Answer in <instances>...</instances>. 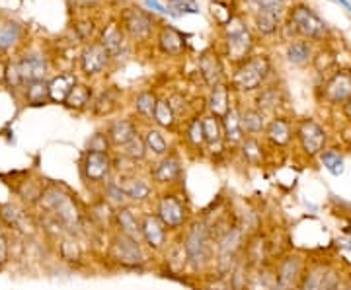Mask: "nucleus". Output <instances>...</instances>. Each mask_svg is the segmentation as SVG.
<instances>
[{
    "instance_id": "1",
    "label": "nucleus",
    "mask_w": 351,
    "mask_h": 290,
    "mask_svg": "<svg viewBox=\"0 0 351 290\" xmlns=\"http://www.w3.org/2000/svg\"><path fill=\"white\" fill-rule=\"evenodd\" d=\"M180 234L188 257V275L197 278L209 275L213 271L215 240L207 220L201 215H195Z\"/></svg>"
},
{
    "instance_id": "2",
    "label": "nucleus",
    "mask_w": 351,
    "mask_h": 290,
    "mask_svg": "<svg viewBox=\"0 0 351 290\" xmlns=\"http://www.w3.org/2000/svg\"><path fill=\"white\" fill-rule=\"evenodd\" d=\"M151 209L162 220V224L172 236L180 234L195 216L193 209H191V201L184 193V185L156 191L151 202Z\"/></svg>"
},
{
    "instance_id": "3",
    "label": "nucleus",
    "mask_w": 351,
    "mask_h": 290,
    "mask_svg": "<svg viewBox=\"0 0 351 290\" xmlns=\"http://www.w3.org/2000/svg\"><path fill=\"white\" fill-rule=\"evenodd\" d=\"M154 257L141 240L129 238L123 234L112 232L108 236L106 246V259L115 269L123 271H147L151 267V259Z\"/></svg>"
},
{
    "instance_id": "4",
    "label": "nucleus",
    "mask_w": 351,
    "mask_h": 290,
    "mask_svg": "<svg viewBox=\"0 0 351 290\" xmlns=\"http://www.w3.org/2000/svg\"><path fill=\"white\" fill-rule=\"evenodd\" d=\"M246 234L242 232L239 222L230 224L223 230L221 234H217L215 240V261H213V275L219 277H228L240 261H242V253L246 246ZM209 273V275H211Z\"/></svg>"
},
{
    "instance_id": "5",
    "label": "nucleus",
    "mask_w": 351,
    "mask_h": 290,
    "mask_svg": "<svg viewBox=\"0 0 351 290\" xmlns=\"http://www.w3.org/2000/svg\"><path fill=\"white\" fill-rule=\"evenodd\" d=\"M39 202L55 218V222L61 224L64 230L75 232L78 228H82L84 216L80 213V207L73 199V195H69L66 191L51 185L47 189H43V195H41Z\"/></svg>"
},
{
    "instance_id": "6",
    "label": "nucleus",
    "mask_w": 351,
    "mask_h": 290,
    "mask_svg": "<svg viewBox=\"0 0 351 290\" xmlns=\"http://www.w3.org/2000/svg\"><path fill=\"white\" fill-rule=\"evenodd\" d=\"M271 76V61L267 55H252L240 63L230 76V88L239 94H254L262 90Z\"/></svg>"
},
{
    "instance_id": "7",
    "label": "nucleus",
    "mask_w": 351,
    "mask_h": 290,
    "mask_svg": "<svg viewBox=\"0 0 351 290\" xmlns=\"http://www.w3.org/2000/svg\"><path fill=\"white\" fill-rule=\"evenodd\" d=\"M80 176L88 189L100 193L101 187L115 176L112 152L86 150L80 160Z\"/></svg>"
},
{
    "instance_id": "8",
    "label": "nucleus",
    "mask_w": 351,
    "mask_h": 290,
    "mask_svg": "<svg viewBox=\"0 0 351 290\" xmlns=\"http://www.w3.org/2000/svg\"><path fill=\"white\" fill-rule=\"evenodd\" d=\"M271 267L276 275V287L283 290H297L308 267V257L299 250H289L281 257H277Z\"/></svg>"
},
{
    "instance_id": "9",
    "label": "nucleus",
    "mask_w": 351,
    "mask_h": 290,
    "mask_svg": "<svg viewBox=\"0 0 351 290\" xmlns=\"http://www.w3.org/2000/svg\"><path fill=\"white\" fill-rule=\"evenodd\" d=\"M147 174L151 177L152 185L158 189H172L182 185V177H184V160L180 156V152L174 148L168 152L162 158H156L147 170Z\"/></svg>"
},
{
    "instance_id": "10",
    "label": "nucleus",
    "mask_w": 351,
    "mask_h": 290,
    "mask_svg": "<svg viewBox=\"0 0 351 290\" xmlns=\"http://www.w3.org/2000/svg\"><path fill=\"white\" fill-rule=\"evenodd\" d=\"M252 47H254V41H252L250 29L246 27V24L240 18H230V22L225 27L226 59L234 66H239L246 59H250Z\"/></svg>"
},
{
    "instance_id": "11",
    "label": "nucleus",
    "mask_w": 351,
    "mask_h": 290,
    "mask_svg": "<svg viewBox=\"0 0 351 290\" xmlns=\"http://www.w3.org/2000/svg\"><path fill=\"white\" fill-rule=\"evenodd\" d=\"M141 241L156 257H162V253L168 250L172 241V234L166 230L162 220L152 209L141 211Z\"/></svg>"
},
{
    "instance_id": "12",
    "label": "nucleus",
    "mask_w": 351,
    "mask_h": 290,
    "mask_svg": "<svg viewBox=\"0 0 351 290\" xmlns=\"http://www.w3.org/2000/svg\"><path fill=\"white\" fill-rule=\"evenodd\" d=\"M295 139L299 140V146L304 156L308 158H318L322 152L326 150L328 135L324 127L314 119H301L295 127Z\"/></svg>"
},
{
    "instance_id": "13",
    "label": "nucleus",
    "mask_w": 351,
    "mask_h": 290,
    "mask_svg": "<svg viewBox=\"0 0 351 290\" xmlns=\"http://www.w3.org/2000/svg\"><path fill=\"white\" fill-rule=\"evenodd\" d=\"M117 179H119L121 187L125 191L127 202H129V205H135L138 209L149 207L152 202V199H154V195H156V187L152 185L149 174L143 176L141 172H137V174L117 176Z\"/></svg>"
},
{
    "instance_id": "14",
    "label": "nucleus",
    "mask_w": 351,
    "mask_h": 290,
    "mask_svg": "<svg viewBox=\"0 0 351 290\" xmlns=\"http://www.w3.org/2000/svg\"><path fill=\"white\" fill-rule=\"evenodd\" d=\"M287 25L293 29V34L311 39L320 38V36H324V31H326L324 22H322L308 6H304V4H297V6H293V8L289 10Z\"/></svg>"
},
{
    "instance_id": "15",
    "label": "nucleus",
    "mask_w": 351,
    "mask_h": 290,
    "mask_svg": "<svg viewBox=\"0 0 351 290\" xmlns=\"http://www.w3.org/2000/svg\"><path fill=\"white\" fill-rule=\"evenodd\" d=\"M242 259L246 261V265L250 267V269L274 265V259H271V246H269V236H267V232L258 230V232H254V234H250V236L246 238V246H244Z\"/></svg>"
},
{
    "instance_id": "16",
    "label": "nucleus",
    "mask_w": 351,
    "mask_h": 290,
    "mask_svg": "<svg viewBox=\"0 0 351 290\" xmlns=\"http://www.w3.org/2000/svg\"><path fill=\"white\" fill-rule=\"evenodd\" d=\"M152 25H154V20L145 10L125 8L121 12V27L127 36L135 41H145V39L151 38Z\"/></svg>"
},
{
    "instance_id": "17",
    "label": "nucleus",
    "mask_w": 351,
    "mask_h": 290,
    "mask_svg": "<svg viewBox=\"0 0 351 290\" xmlns=\"http://www.w3.org/2000/svg\"><path fill=\"white\" fill-rule=\"evenodd\" d=\"M201 121H203V133H205V152L209 156H213V160H217L219 156L225 154V150H228L225 142V133H223V123L219 117L211 114L201 115Z\"/></svg>"
},
{
    "instance_id": "18",
    "label": "nucleus",
    "mask_w": 351,
    "mask_h": 290,
    "mask_svg": "<svg viewBox=\"0 0 351 290\" xmlns=\"http://www.w3.org/2000/svg\"><path fill=\"white\" fill-rule=\"evenodd\" d=\"M351 98V70H338L324 82L322 88V100L338 105L346 103Z\"/></svg>"
},
{
    "instance_id": "19",
    "label": "nucleus",
    "mask_w": 351,
    "mask_h": 290,
    "mask_svg": "<svg viewBox=\"0 0 351 290\" xmlns=\"http://www.w3.org/2000/svg\"><path fill=\"white\" fill-rule=\"evenodd\" d=\"M113 232L141 240V211H138V207L129 205V202L117 207L115 220H113Z\"/></svg>"
},
{
    "instance_id": "20",
    "label": "nucleus",
    "mask_w": 351,
    "mask_h": 290,
    "mask_svg": "<svg viewBox=\"0 0 351 290\" xmlns=\"http://www.w3.org/2000/svg\"><path fill=\"white\" fill-rule=\"evenodd\" d=\"M110 61H112V57H110V53L106 51V47L101 45L100 41L90 43L80 55V68L86 76H96L106 70Z\"/></svg>"
},
{
    "instance_id": "21",
    "label": "nucleus",
    "mask_w": 351,
    "mask_h": 290,
    "mask_svg": "<svg viewBox=\"0 0 351 290\" xmlns=\"http://www.w3.org/2000/svg\"><path fill=\"white\" fill-rule=\"evenodd\" d=\"M263 139L276 148H285L291 144V140L295 139V127L287 117L276 115L274 119L267 121V127L263 131Z\"/></svg>"
},
{
    "instance_id": "22",
    "label": "nucleus",
    "mask_w": 351,
    "mask_h": 290,
    "mask_svg": "<svg viewBox=\"0 0 351 290\" xmlns=\"http://www.w3.org/2000/svg\"><path fill=\"white\" fill-rule=\"evenodd\" d=\"M106 135L112 142V146L115 150L123 148L127 142L131 139H135L138 135V125L129 119V117H121V119H112L108 127H106Z\"/></svg>"
},
{
    "instance_id": "23",
    "label": "nucleus",
    "mask_w": 351,
    "mask_h": 290,
    "mask_svg": "<svg viewBox=\"0 0 351 290\" xmlns=\"http://www.w3.org/2000/svg\"><path fill=\"white\" fill-rule=\"evenodd\" d=\"M88 216H90V222L98 228L100 232H106L108 236L112 234L113 220H115V207L110 201H106L100 193H98V197L90 205Z\"/></svg>"
},
{
    "instance_id": "24",
    "label": "nucleus",
    "mask_w": 351,
    "mask_h": 290,
    "mask_svg": "<svg viewBox=\"0 0 351 290\" xmlns=\"http://www.w3.org/2000/svg\"><path fill=\"white\" fill-rule=\"evenodd\" d=\"M221 123H223L226 146L232 150H239L240 142L246 139V133L242 129V119H240V105L232 103V107L226 111L225 117H221Z\"/></svg>"
},
{
    "instance_id": "25",
    "label": "nucleus",
    "mask_w": 351,
    "mask_h": 290,
    "mask_svg": "<svg viewBox=\"0 0 351 290\" xmlns=\"http://www.w3.org/2000/svg\"><path fill=\"white\" fill-rule=\"evenodd\" d=\"M100 43L106 47V51L110 53L112 59H119V57H125L127 51H129V43L125 39V31L123 27L119 24H112L106 25V29L101 31V39Z\"/></svg>"
},
{
    "instance_id": "26",
    "label": "nucleus",
    "mask_w": 351,
    "mask_h": 290,
    "mask_svg": "<svg viewBox=\"0 0 351 290\" xmlns=\"http://www.w3.org/2000/svg\"><path fill=\"white\" fill-rule=\"evenodd\" d=\"M332 267L330 259H308V267L304 271V275L301 278V285L297 290H320L322 287V280L326 277L328 269Z\"/></svg>"
},
{
    "instance_id": "27",
    "label": "nucleus",
    "mask_w": 351,
    "mask_h": 290,
    "mask_svg": "<svg viewBox=\"0 0 351 290\" xmlns=\"http://www.w3.org/2000/svg\"><path fill=\"white\" fill-rule=\"evenodd\" d=\"M283 90L279 88L277 84H265L262 90L256 92V98H254V105L263 111V114H276L277 109L283 105Z\"/></svg>"
},
{
    "instance_id": "28",
    "label": "nucleus",
    "mask_w": 351,
    "mask_h": 290,
    "mask_svg": "<svg viewBox=\"0 0 351 290\" xmlns=\"http://www.w3.org/2000/svg\"><path fill=\"white\" fill-rule=\"evenodd\" d=\"M199 75L203 78V82L209 86V88H215L217 84H223V64L219 61L217 53H203L199 57Z\"/></svg>"
},
{
    "instance_id": "29",
    "label": "nucleus",
    "mask_w": 351,
    "mask_h": 290,
    "mask_svg": "<svg viewBox=\"0 0 351 290\" xmlns=\"http://www.w3.org/2000/svg\"><path fill=\"white\" fill-rule=\"evenodd\" d=\"M230 92L232 88L228 84H217L215 88L209 90V96H207V114L215 115V117H225V114L232 107V101H230Z\"/></svg>"
},
{
    "instance_id": "30",
    "label": "nucleus",
    "mask_w": 351,
    "mask_h": 290,
    "mask_svg": "<svg viewBox=\"0 0 351 290\" xmlns=\"http://www.w3.org/2000/svg\"><path fill=\"white\" fill-rule=\"evenodd\" d=\"M18 66H20V75L24 78V84L39 82V80H43V76L47 72L45 57L39 55V53H29V55H25L24 59L18 63Z\"/></svg>"
},
{
    "instance_id": "31",
    "label": "nucleus",
    "mask_w": 351,
    "mask_h": 290,
    "mask_svg": "<svg viewBox=\"0 0 351 290\" xmlns=\"http://www.w3.org/2000/svg\"><path fill=\"white\" fill-rule=\"evenodd\" d=\"M239 154L242 158V162L254 168H260L265 164V158H267V152L263 142L258 137H246V139L240 142Z\"/></svg>"
},
{
    "instance_id": "32",
    "label": "nucleus",
    "mask_w": 351,
    "mask_h": 290,
    "mask_svg": "<svg viewBox=\"0 0 351 290\" xmlns=\"http://www.w3.org/2000/svg\"><path fill=\"white\" fill-rule=\"evenodd\" d=\"M158 47L162 53L166 55H170V57H178V55H182L184 49H186V39L184 36L174 29V27H170V25H162L160 27V31H158Z\"/></svg>"
},
{
    "instance_id": "33",
    "label": "nucleus",
    "mask_w": 351,
    "mask_h": 290,
    "mask_svg": "<svg viewBox=\"0 0 351 290\" xmlns=\"http://www.w3.org/2000/svg\"><path fill=\"white\" fill-rule=\"evenodd\" d=\"M143 140H145V146H147L149 154H152L154 158H162V156H166L168 152L172 150L170 140L164 135V131L160 127H147L145 133H143Z\"/></svg>"
},
{
    "instance_id": "34",
    "label": "nucleus",
    "mask_w": 351,
    "mask_h": 290,
    "mask_svg": "<svg viewBox=\"0 0 351 290\" xmlns=\"http://www.w3.org/2000/svg\"><path fill=\"white\" fill-rule=\"evenodd\" d=\"M240 119H242V129H244L246 137H258V135H263V131H265V127H267L265 114L260 111L256 105L240 107Z\"/></svg>"
},
{
    "instance_id": "35",
    "label": "nucleus",
    "mask_w": 351,
    "mask_h": 290,
    "mask_svg": "<svg viewBox=\"0 0 351 290\" xmlns=\"http://www.w3.org/2000/svg\"><path fill=\"white\" fill-rule=\"evenodd\" d=\"M276 289V275H274V267H256L250 269V275L246 280V289L244 290H274Z\"/></svg>"
},
{
    "instance_id": "36",
    "label": "nucleus",
    "mask_w": 351,
    "mask_h": 290,
    "mask_svg": "<svg viewBox=\"0 0 351 290\" xmlns=\"http://www.w3.org/2000/svg\"><path fill=\"white\" fill-rule=\"evenodd\" d=\"M119 107V92L115 88L101 90L100 94L92 101V111L100 117H108L117 111Z\"/></svg>"
},
{
    "instance_id": "37",
    "label": "nucleus",
    "mask_w": 351,
    "mask_h": 290,
    "mask_svg": "<svg viewBox=\"0 0 351 290\" xmlns=\"http://www.w3.org/2000/svg\"><path fill=\"white\" fill-rule=\"evenodd\" d=\"M184 140L188 142L189 148L197 150L199 154H205V133H203L201 115H193L191 119H188L186 129H184Z\"/></svg>"
},
{
    "instance_id": "38",
    "label": "nucleus",
    "mask_w": 351,
    "mask_h": 290,
    "mask_svg": "<svg viewBox=\"0 0 351 290\" xmlns=\"http://www.w3.org/2000/svg\"><path fill=\"white\" fill-rule=\"evenodd\" d=\"M156 103H158V96L152 92V90H143L138 92L137 96L133 98V111L145 119V121H152V115L156 109Z\"/></svg>"
},
{
    "instance_id": "39",
    "label": "nucleus",
    "mask_w": 351,
    "mask_h": 290,
    "mask_svg": "<svg viewBox=\"0 0 351 290\" xmlns=\"http://www.w3.org/2000/svg\"><path fill=\"white\" fill-rule=\"evenodd\" d=\"M152 123L156 127H160L162 131H176V127H178V117H176L174 109L170 107L168 100L158 98L156 109H154V115H152Z\"/></svg>"
},
{
    "instance_id": "40",
    "label": "nucleus",
    "mask_w": 351,
    "mask_h": 290,
    "mask_svg": "<svg viewBox=\"0 0 351 290\" xmlns=\"http://www.w3.org/2000/svg\"><path fill=\"white\" fill-rule=\"evenodd\" d=\"M117 154H121L123 158H127L129 162H133V164H145L147 162V158H149V150H147V146H145V140H143V135L138 133L135 139H131L127 142L123 148H119Z\"/></svg>"
},
{
    "instance_id": "41",
    "label": "nucleus",
    "mask_w": 351,
    "mask_h": 290,
    "mask_svg": "<svg viewBox=\"0 0 351 290\" xmlns=\"http://www.w3.org/2000/svg\"><path fill=\"white\" fill-rule=\"evenodd\" d=\"M75 84L76 80L73 75L55 76L49 82V100L57 101V103H64Z\"/></svg>"
},
{
    "instance_id": "42",
    "label": "nucleus",
    "mask_w": 351,
    "mask_h": 290,
    "mask_svg": "<svg viewBox=\"0 0 351 290\" xmlns=\"http://www.w3.org/2000/svg\"><path fill=\"white\" fill-rule=\"evenodd\" d=\"M92 101H94L92 90L88 88L86 84H78L76 82L73 90H71V94H69V98L64 100V105L71 107V109H86Z\"/></svg>"
},
{
    "instance_id": "43",
    "label": "nucleus",
    "mask_w": 351,
    "mask_h": 290,
    "mask_svg": "<svg viewBox=\"0 0 351 290\" xmlns=\"http://www.w3.org/2000/svg\"><path fill=\"white\" fill-rule=\"evenodd\" d=\"M254 24L256 29L262 34V36H271L279 29L281 24V14L277 12H267V10H258L254 16Z\"/></svg>"
},
{
    "instance_id": "44",
    "label": "nucleus",
    "mask_w": 351,
    "mask_h": 290,
    "mask_svg": "<svg viewBox=\"0 0 351 290\" xmlns=\"http://www.w3.org/2000/svg\"><path fill=\"white\" fill-rule=\"evenodd\" d=\"M100 195L106 199V201H110L117 209V207H121V205H127V197H125V191L121 187V183H119V179L117 176H113L104 187H101Z\"/></svg>"
},
{
    "instance_id": "45",
    "label": "nucleus",
    "mask_w": 351,
    "mask_h": 290,
    "mask_svg": "<svg viewBox=\"0 0 351 290\" xmlns=\"http://www.w3.org/2000/svg\"><path fill=\"white\" fill-rule=\"evenodd\" d=\"M287 59L293 64H304L313 59V47L308 41H293L287 47Z\"/></svg>"
},
{
    "instance_id": "46",
    "label": "nucleus",
    "mask_w": 351,
    "mask_h": 290,
    "mask_svg": "<svg viewBox=\"0 0 351 290\" xmlns=\"http://www.w3.org/2000/svg\"><path fill=\"white\" fill-rule=\"evenodd\" d=\"M25 100L29 101L32 105H41L49 100V82H29L25 88Z\"/></svg>"
},
{
    "instance_id": "47",
    "label": "nucleus",
    "mask_w": 351,
    "mask_h": 290,
    "mask_svg": "<svg viewBox=\"0 0 351 290\" xmlns=\"http://www.w3.org/2000/svg\"><path fill=\"white\" fill-rule=\"evenodd\" d=\"M318 160H320V164L324 166L332 176H341L343 174V156L338 150L326 148L318 156Z\"/></svg>"
},
{
    "instance_id": "48",
    "label": "nucleus",
    "mask_w": 351,
    "mask_h": 290,
    "mask_svg": "<svg viewBox=\"0 0 351 290\" xmlns=\"http://www.w3.org/2000/svg\"><path fill=\"white\" fill-rule=\"evenodd\" d=\"M343 271L339 269L336 263H332V267L328 269L326 277H324V280H322V287H320V290H339V287H341V280H343Z\"/></svg>"
},
{
    "instance_id": "49",
    "label": "nucleus",
    "mask_w": 351,
    "mask_h": 290,
    "mask_svg": "<svg viewBox=\"0 0 351 290\" xmlns=\"http://www.w3.org/2000/svg\"><path fill=\"white\" fill-rule=\"evenodd\" d=\"M168 6L172 8V12H174L176 16L199 12V6H197L193 0H168Z\"/></svg>"
},
{
    "instance_id": "50",
    "label": "nucleus",
    "mask_w": 351,
    "mask_h": 290,
    "mask_svg": "<svg viewBox=\"0 0 351 290\" xmlns=\"http://www.w3.org/2000/svg\"><path fill=\"white\" fill-rule=\"evenodd\" d=\"M86 150H96V152H112L113 146L108 135L106 133H96L92 135V139L88 140V148Z\"/></svg>"
},
{
    "instance_id": "51",
    "label": "nucleus",
    "mask_w": 351,
    "mask_h": 290,
    "mask_svg": "<svg viewBox=\"0 0 351 290\" xmlns=\"http://www.w3.org/2000/svg\"><path fill=\"white\" fill-rule=\"evenodd\" d=\"M4 82L10 86V88H20L24 84V78L20 75V66L18 63L6 64V76H4Z\"/></svg>"
},
{
    "instance_id": "52",
    "label": "nucleus",
    "mask_w": 351,
    "mask_h": 290,
    "mask_svg": "<svg viewBox=\"0 0 351 290\" xmlns=\"http://www.w3.org/2000/svg\"><path fill=\"white\" fill-rule=\"evenodd\" d=\"M254 4L258 6V10H267V12H283L285 8V0H254Z\"/></svg>"
},
{
    "instance_id": "53",
    "label": "nucleus",
    "mask_w": 351,
    "mask_h": 290,
    "mask_svg": "<svg viewBox=\"0 0 351 290\" xmlns=\"http://www.w3.org/2000/svg\"><path fill=\"white\" fill-rule=\"evenodd\" d=\"M168 103H170V107L174 109L176 117H182V115L186 114L188 101H186V98H184L182 94H172V96L168 98Z\"/></svg>"
},
{
    "instance_id": "54",
    "label": "nucleus",
    "mask_w": 351,
    "mask_h": 290,
    "mask_svg": "<svg viewBox=\"0 0 351 290\" xmlns=\"http://www.w3.org/2000/svg\"><path fill=\"white\" fill-rule=\"evenodd\" d=\"M145 6L147 8H151V10H156V12H160V14H166V16H172V18H178L174 12H172V8L168 6H164L162 2H158V0H145Z\"/></svg>"
},
{
    "instance_id": "55",
    "label": "nucleus",
    "mask_w": 351,
    "mask_h": 290,
    "mask_svg": "<svg viewBox=\"0 0 351 290\" xmlns=\"http://www.w3.org/2000/svg\"><path fill=\"white\" fill-rule=\"evenodd\" d=\"M6 261H8V241H6L2 228H0V267L6 265Z\"/></svg>"
},
{
    "instance_id": "56",
    "label": "nucleus",
    "mask_w": 351,
    "mask_h": 290,
    "mask_svg": "<svg viewBox=\"0 0 351 290\" xmlns=\"http://www.w3.org/2000/svg\"><path fill=\"white\" fill-rule=\"evenodd\" d=\"M339 290H351V271L343 275V280H341V287Z\"/></svg>"
},
{
    "instance_id": "57",
    "label": "nucleus",
    "mask_w": 351,
    "mask_h": 290,
    "mask_svg": "<svg viewBox=\"0 0 351 290\" xmlns=\"http://www.w3.org/2000/svg\"><path fill=\"white\" fill-rule=\"evenodd\" d=\"M341 111H343V115H346L348 119H351V98L341 105Z\"/></svg>"
},
{
    "instance_id": "58",
    "label": "nucleus",
    "mask_w": 351,
    "mask_h": 290,
    "mask_svg": "<svg viewBox=\"0 0 351 290\" xmlns=\"http://www.w3.org/2000/svg\"><path fill=\"white\" fill-rule=\"evenodd\" d=\"M4 76H6V66L0 63V82H4Z\"/></svg>"
},
{
    "instance_id": "59",
    "label": "nucleus",
    "mask_w": 351,
    "mask_h": 290,
    "mask_svg": "<svg viewBox=\"0 0 351 290\" xmlns=\"http://www.w3.org/2000/svg\"><path fill=\"white\" fill-rule=\"evenodd\" d=\"M73 2H75V4H84V6H86V4H94V2H98V0H73Z\"/></svg>"
},
{
    "instance_id": "60",
    "label": "nucleus",
    "mask_w": 351,
    "mask_h": 290,
    "mask_svg": "<svg viewBox=\"0 0 351 290\" xmlns=\"http://www.w3.org/2000/svg\"><path fill=\"white\" fill-rule=\"evenodd\" d=\"M336 2H339V4H341V6H343L346 10H350V12H351V4L348 2V0H336Z\"/></svg>"
},
{
    "instance_id": "61",
    "label": "nucleus",
    "mask_w": 351,
    "mask_h": 290,
    "mask_svg": "<svg viewBox=\"0 0 351 290\" xmlns=\"http://www.w3.org/2000/svg\"><path fill=\"white\" fill-rule=\"evenodd\" d=\"M274 290H283V289H279V287H276V289H274Z\"/></svg>"
},
{
    "instance_id": "62",
    "label": "nucleus",
    "mask_w": 351,
    "mask_h": 290,
    "mask_svg": "<svg viewBox=\"0 0 351 290\" xmlns=\"http://www.w3.org/2000/svg\"><path fill=\"white\" fill-rule=\"evenodd\" d=\"M350 236H351V230H350Z\"/></svg>"
}]
</instances>
